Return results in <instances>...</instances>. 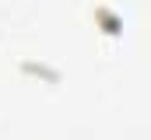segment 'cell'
<instances>
[{"instance_id": "obj_1", "label": "cell", "mask_w": 151, "mask_h": 140, "mask_svg": "<svg viewBox=\"0 0 151 140\" xmlns=\"http://www.w3.org/2000/svg\"><path fill=\"white\" fill-rule=\"evenodd\" d=\"M95 21L102 25V32L109 35V39H116V35L123 32V21L116 18V14H113V11H109V7H95Z\"/></svg>"}]
</instances>
